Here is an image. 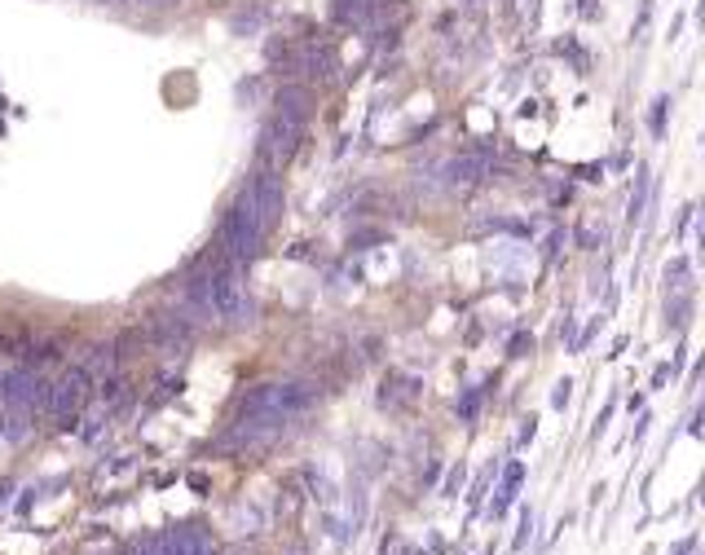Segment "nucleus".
Segmentation results:
<instances>
[{
  "label": "nucleus",
  "instance_id": "obj_7",
  "mask_svg": "<svg viewBox=\"0 0 705 555\" xmlns=\"http://www.w3.org/2000/svg\"><path fill=\"white\" fill-rule=\"evenodd\" d=\"M278 115H287V119H309V110H314V93H309V84H283L278 88Z\"/></svg>",
  "mask_w": 705,
  "mask_h": 555
},
{
  "label": "nucleus",
  "instance_id": "obj_2",
  "mask_svg": "<svg viewBox=\"0 0 705 555\" xmlns=\"http://www.w3.org/2000/svg\"><path fill=\"white\" fill-rule=\"evenodd\" d=\"M217 243L225 247V256H230L234 265H248V260H256V252H261V243H265V230H261V221H256V212H252L248 194H239V203L225 212Z\"/></svg>",
  "mask_w": 705,
  "mask_h": 555
},
{
  "label": "nucleus",
  "instance_id": "obj_10",
  "mask_svg": "<svg viewBox=\"0 0 705 555\" xmlns=\"http://www.w3.org/2000/svg\"><path fill=\"white\" fill-rule=\"evenodd\" d=\"M124 555H168V534H150V538H137L128 543Z\"/></svg>",
  "mask_w": 705,
  "mask_h": 555
},
{
  "label": "nucleus",
  "instance_id": "obj_5",
  "mask_svg": "<svg viewBox=\"0 0 705 555\" xmlns=\"http://www.w3.org/2000/svg\"><path fill=\"white\" fill-rule=\"evenodd\" d=\"M248 203H252V212H256V221H261V230L270 234L278 221H283V181H278V172H270V168H261L252 181H248Z\"/></svg>",
  "mask_w": 705,
  "mask_h": 555
},
{
  "label": "nucleus",
  "instance_id": "obj_6",
  "mask_svg": "<svg viewBox=\"0 0 705 555\" xmlns=\"http://www.w3.org/2000/svg\"><path fill=\"white\" fill-rule=\"evenodd\" d=\"M146 340H150L155 353H164V357H186L190 344H194V327H190V318H181V313H159V318L146 327Z\"/></svg>",
  "mask_w": 705,
  "mask_h": 555
},
{
  "label": "nucleus",
  "instance_id": "obj_8",
  "mask_svg": "<svg viewBox=\"0 0 705 555\" xmlns=\"http://www.w3.org/2000/svg\"><path fill=\"white\" fill-rule=\"evenodd\" d=\"M485 172H490V159H485V154H459V159L445 163V181H450V185H476Z\"/></svg>",
  "mask_w": 705,
  "mask_h": 555
},
{
  "label": "nucleus",
  "instance_id": "obj_4",
  "mask_svg": "<svg viewBox=\"0 0 705 555\" xmlns=\"http://www.w3.org/2000/svg\"><path fill=\"white\" fill-rule=\"evenodd\" d=\"M301 137H305V124H301V119L274 115V119L261 128V146H256V150H261V168L278 172L283 163H292V154H296Z\"/></svg>",
  "mask_w": 705,
  "mask_h": 555
},
{
  "label": "nucleus",
  "instance_id": "obj_1",
  "mask_svg": "<svg viewBox=\"0 0 705 555\" xmlns=\"http://www.w3.org/2000/svg\"><path fill=\"white\" fill-rule=\"evenodd\" d=\"M186 305L199 318H212V322H225V327H248L256 318V300L243 282V265H225L217 274L190 278L186 282Z\"/></svg>",
  "mask_w": 705,
  "mask_h": 555
},
{
  "label": "nucleus",
  "instance_id": "obj_11",
  "mask_svg": "<svg viewBox=\"0 0 705 555\" xmlns=\"http://www.w3.org/2000/svg\"><path fill=\"white\" fill-rule=\"evenodd\" d=\"M212 555H248V552H212Z\"/></svg>",
  "mask_w": 705,
  "mask_h": 555
},
{
  "label": "nucleus",
  "instance_id": "obj_9",
  "mask_svg": "<svg viewBox=\"0 0 705 555\" xmlns=\"http://www.w3.org/2000/svg\"><path fill=\"white\" fill-rule=\"evenodd\" d=\"M168 555H212V543L199 525H186V530L168 534Z\"/></svg>",
  "mask_w": 705,
  "mask_h": 555
},
{
  "label": "nucleus",
  "instance_id": "obj_3",
  "mask_svg": "<svg viewBox=\"0 0 705 555\" xmlns=\"http://www.w3.org/2000/svg\"><path fill=\"white\" fill-rule=\"evenodd\" d=\"M88 397H93V375H88L84 366H66V371L57 375V384H49V406H44V415L66 433V428H75V419H80V410L88 406Z\"/></svg>",
  "mask_w": 705,
  "mask_h": 555
}]
</instances>
